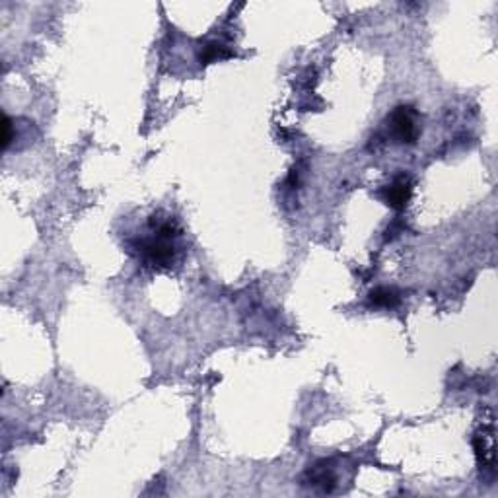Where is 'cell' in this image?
I'll return each instance as SVG.
<instances>
[{
    "label": "cell",
    "instance_id": "cell-1",
    "mask_svg": "<svg viewBox=\"0 0 498 498\" xmlns=\"http://www.w3.org/2000/svg\"><path fill=\"white\" fill-rule=\"evenodd\" d=\"M176 238H178V228L173 224V220L160 222L150 235L141 238L137 242V251L146 265L164 269L176 259V254H178Z\"/></svg>",
    "mask_w": 498,
    "mask_h": 498
},
{
    "label": "cell",
    "instance_id": "cell-2",
    "mask_svg": "<svg viewBox=\"0 0 498 498\" xmlns=\"http://www.w3.org/2000/svg\"><path fill=\"white\" fill-rule=\"evenodd\" d=\"M389 132L395 142L399 144H413L421 134V125H419V113L409 105L397 107L389 115Z\"/></svg>",
    "mask_w": 498,
    "mask_h": 498
},
{
    "label": "cell",
    "instance_id": "cell-3",
    "mask_svg": "<svg viewBox=\"0 0 498 498\" xmlns=\"http://www.w3.org/2000/svg\"><path fill=\"white\" fill-rule=\"evenodd\" d=\"M411 193H413L411 178L409 176H397L384 191V201H386L387 207L401 210V208L407 207Z\"/></svg>",
    "mask_w": 498,
    "mask_h": 498
},
{
    "label": "cell",
    "instance_id": "cell-4",
    "mask_svg": "<svg viewBox=\"0 0 498 498\" xmlns=\"http://www.w3.org/2000/svg\"><path fill=\"white\" fill-rule=\"evenodd\" d=\"M370 302L378 306V308H394L395 304L399 302V294L394 288H376V290L370 294Z\"/></svg>",
    "mask_w": 498,
    "mask_h": 498
},
{
    "label": "cell",
    "instance_id": "cell-5",
    "mask_svg": "<svg viewBox=\"0 0 498 498\" xmlns=\"http://www.w3.org/2000/svg\"><path fill=\"white\" fill-rule=\"evenodd\" d=\"M228 55H230V53L226 51L224 45H220V43H208V45H205V49H203V53H201V61H203V63H208V61L224 59V56Z\"/></svg>",
    "mask_w": 498,
    "mask_h": 498
},
{
    "label": "cell",
    "instance_id": "cell-6",
    "mask_svg": "<svg viewBox=\"0 0 498 498\" xmlns=\"http://www.w3.org/2000/svg\"><path fill=\"white\" fill-rule=\"evenodd\" d=\"M10 142H12V121H10V117H4V121H2V148L4 150L8 148Z\"/></svg>",
    "mask_w": 498,
    "mask_h": 498
}]
</instances>
